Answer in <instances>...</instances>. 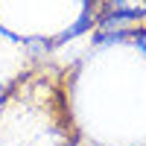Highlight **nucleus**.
Wrapping results in <instances>:
<instances>
[{
  "instance_id": "f257e3e1",
  "label": "nucleus",
  "mask_w": 146,
  "mask_h": 146,
  "mask_svg": "<svg viewBox=\"0 0 146 146\" xmlns=\"http://www.w3.org/2000/svg\"><path fill=\"white\" fill-rule=\"evenodd\" d=\"M131 44H135L137 50L146 56V27H137V29H135V35H131Z\"/></svg>"
},
{
  "instance_id": "f03ea898",
  "label": "nucleus",
  "mask_w": 146,
  "mask_h": 146,
  "mask_svg": "<svg viewBox=\"0 0 146 146\" xmlns=\"http://www.w3.org/2000/svg\"><path fill=\"white\" fill-rule=\"evenodd\" d=\"M143 21H146V18H143Z\"/></svg>"
}]
</instances>
